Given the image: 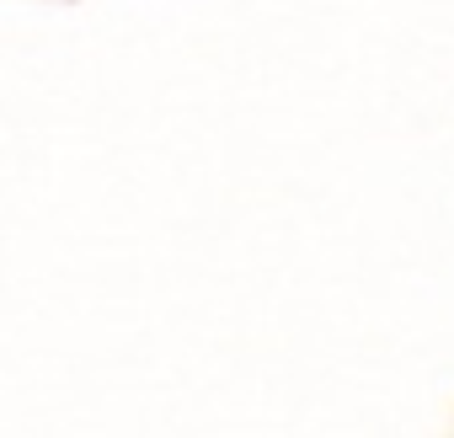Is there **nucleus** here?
I'll use <instances>...</instances> for the list:
<instances>
[]
</instances>
